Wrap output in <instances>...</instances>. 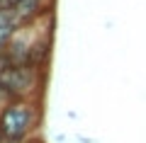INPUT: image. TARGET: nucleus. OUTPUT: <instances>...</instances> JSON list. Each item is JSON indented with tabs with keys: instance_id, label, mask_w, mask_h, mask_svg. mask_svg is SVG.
<instances>
[{
	"instance_id": "nucleus-1",
	"label": "nucleus",
	"mask_w": 146,
	"mask_h": 143,
	"mask_svg": "<svg viewBox=\"0 0 146 143\" xmlns=\"http://www.w3.org/2000/svg\"><path fill=\"white\" fill-rule=\"evenodd\" d=\"M39 124V107L32 100H10L0 109V133L5 143H22Z\"/></svg>"
},
{
	"instance_id": "nucleus-2",
	"label": "nucleus",
	"mask_w": 146,
	"mask_h": 143,
	"mask_svg": "<svg viewBox=\"0 0 146 143\" xmlns=\"http://www.w3.org/2000/svg\"><path fill=\"white\" fill-rule=\"evenodd\" d=\"M42 5H44V0H17L10 10H12V17H15L17 24H25V22H32L36 15L44 12Z\"/></svg>"
},
{
	"instance_id": "nucleus-3",
	"label": "nucleus",
	"mask_w": 146,
	"mask_h": 143,
	"mask_svg": "<svg viewBox=\"0 0 146 143\" xmlns=\"http://www.w3.org/2000/svg\"><path fill=\"white\" fill-rule=\"evenodd\" d=\"M15 3H17V0H7V7H12V5H15Z\"/></svg>"
},
{
	"instance_id": "nucleus-4",
	"label": "nucleus",
	"mask_w": 146,
	"mask_h": 143,
	"mask_svg": "<svg viewBox=\"0 0 146 143\" xmlns=\"http://www.w3.org/2000/svg\"><path fill=\"white\" fill-rule=\"evenodd\" d=\"M0 7H7V0H0Z\"/></svg>"
},
{
	"instance_id": "nucleus-5",
	"label": "nucleus",
	"mask_w": 146,
	"mask_h": 143,
	"mask_svg": "<svg viewBox=\"0 0 146 143\" xmlns=\"http://www.w3.org/2000/svg\"><path fill=\"white\" fill-rule=\"evenodd\" d=\"M0 143H5V138H3V133H0Z\"/></svg>"
}]
</instances>
